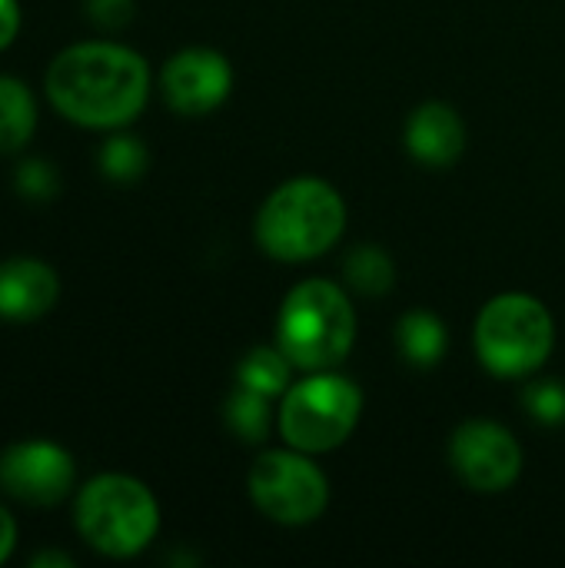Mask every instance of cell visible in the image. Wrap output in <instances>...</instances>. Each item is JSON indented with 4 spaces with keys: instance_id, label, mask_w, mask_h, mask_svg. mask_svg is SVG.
Listing matches in <instances>:
<instances>
[{
    "instance_id": "1",
    "label": "cell",
    "mask_w": 565,
    "mask_h": 568,
    "mask_svg": "<svg viewBox=\"0 0 565 568\" xmlns=\"http://www.w3.org/2000/svg\"><path fill=\"white\" fill-rule=\"evenodd\" d=\"M150 93V70L140 53L120 43H77L47 70L50 103L73 123L110 130L130 123Z\"/></svg>"
},
{
    "instance_id": "2",
    "label": "cell",
    "mask_w": 565,
    "mask_h": 568,
    "mask_svg": "<svg viewBox=\"0 0 565 568\" xmlns=\"http://www.w3.org/2000/svg\"><path fill=\"white\" fill-rule=\"evenodd\" d=\"M346 226L343 196L316 180H290L283 183L256 216V243L263 253L283 263H306L323 256Z\"/></svg>"
},
{
    "instance_id": "3",
    "label": "cell",
    "mask_w": 565,
    "mask_h": 568,
    "mask_svg": "<svg viewBox=\"0 0 565 568\" xmlns=\"http://www.w3.org/2000/svg\"><path fill=\"white\" fill-rule=\"evenodd\" d=\"M356 339V313L346 293L326 280H306L290 290L276 323V346L303 373L340 366Z\"/></svg>"
},
{
    "instance_id": "4",
    "label": "cell",
    "mask_w": 565,
    "mask_h": 568,
    "mask_svg": "<svg viewBox=\"0 0 565 568\" xmlns=\"http://www.w3.org/2000/svg\"><path fill=\"white\" fill-rule=\"evenodd\" d=\"M160 526L153 493L130 476H97L77 496V529L87 546L110 559L143 552Z\"/></svg>"
},
{
    "instance_id": "5",
    "label": "cell",
    "mask_w": 565,
    "mask_h": 568,
    "mask_svg": "<svg viewBox=\"0 0 565 568\" xmlns=\"http://www.w3.org/2000/svg\"><path fill=\"white\" fill-rule=\"evenodd\" d=\"M556 343L549 310L526 293H503L490 300L476 320V356L503 379L536 373Z\"/></svg>"
},
{
    "instance_id": "6",
    "label": "cell",
    "mask_w": 565,
    "mask_h": 568,
    "mask_svg": "<svg viewBox=\"0 0 565 568\" xmlns=\"http://www.w3.org/2000/svg\"><path fill=\"white\" fill-rule=\"evenodd\" d=\"M363 393L353 379L330 369L306 376L283 393L280 433L300 453H330L350 439L360 423Z\"/></svg>"
},
{
    "instance_id": "7",
    "label": "cell",
    "mask_w": 565,
    "mask_h": 568,
    "mask_svg": "<svg viewBox=\"0 0 565 568\" xmlns=\"http://www.w3.org/2000/svg\"><path fill=\"white\" fill-rule=\"evenodd\" d=\"M250 496L263 516L283 526H306L323 516L330 486L316 463L306 453L276 449L263 453L250 469Z\"/></svg>"
},
{
    "instance_id": "8",
    "label": "cell",
    "mask_w": 565,
    "mask_h": 568,
    "mask_svg": "<svg viewBox=\"0 0 565 568\" xmlns=\"http://www.w3.org/2000/svg\"><path fill=\"white\" fill-rule=\"evenodd\" d=\"M450 463L473 493H503L523 473V449L500 423L473 419L453 433Z\"/></svg>"
},
{
    "instance_id": "9",
    "label": "cell",
    "mask_w": 565,
    "mask_h": 568,
    "mask_svg": "<svg viewBox=\"0 0 565 568\" xmlns=\"http://www.w3.org/2000/svg\"><path fill=\"white\" fill-rule=\"evenodd\" d=\"M0 489L23 506H57L73 489V459L67 449L27 439L0 456Z\"/></svg>"
},
{
    "instance_id": "10",
    "label": "cell",
    "mask_w": 565,
    "mask_h": 568,
    "mask_svg": "<svg viewBox=\"0 0 565 568\" xmlns=\"http://www.w3.org/2000/svg\"><path fill=\"white\" fill-rule=\"evenodd\" d=\"M160 87L170 110L183 116H203L230 97L233 70L223 53L206 47H190L167 60Z\"/></svg>"
},
{
    "instance_id": "11",
    "label": "cell",
    "mask_w": 565,
    "mask_h": 568,
    "mask_svg": "<svg viewBox=\"0 0 565 568\" xmlns=\"http://www.w3.org/2000/svg\"><path fill=\"white\" fill-rule=\"evenodd\" d=\"M60 296L57 273L40 260H7L0 263V316L30 323L53 310Z\"/></svg>"
},
{
    "instance_id": "12",
    "label": "cell",
    "mask_w": 565,
    "mask_h": 568,
    "mask_svg": "<svg viewBox=\"0 0 565 568\" xmlns=\"http://www.w3.org/2000/svg\"><path fill=\"white\" fill-rule=\"evenodd\" d=\"M463 146H466V126L460 113L446 103H423L406 120V150L423 166L443 170L460 160Z\"/></svg>"
},
{
    "instance_id": "13",
    "label": "cell",
    "mask_w": 565,
    "mask_h": 568,
    "mask_svg": "<svg viewBox=\"0 0 565 568\" xmlns=\"http://www.w3.org/2000/svg\"><path fill=\"white\" fill-rule=\"evenodd\" d=\"M396 346H400L406 363H413L420 369H430L446 356L450 336H446V326H443L440 316H433L426 310H413L396 326Z\"/></svg>"
},
{
    "instance_id": "14",
    "label": "cell",
    "mask_w": 565,
    "mask_h": 568,
    "mask_svg": "<svg viewBox=\"0 0 565 568\" xmlns=\"http://www.w3.org/2000/svg\"><path fill=\"white\" fill-rule=\"evenodd\" d=\"M37 126V103L23 80L0 77V153H17L30 143Z\"/></svg>"
},
{
    "instance_id": "15",
    "label": "cell",
    "mask_w": 565,
    "mask_h": 568,
    "mask_svg": "<svg viewBox=\"0 0 565 568\" xmlns=\"http://www.w3.org/2000/svg\"><path fill=\"white\" fill-rule=\"evenodd\" d=\"M296 366L286 359V353L280 346H256L253 353L243 356V363L236 366V386H246L253 393H263L270 399L283 396L290 389V373Z\"/></svg>"
},
{
    "instance_id": "16",
    "label": "cell",
    "mask_w": 565,
    "mask_h": 568,
    "mask_svg": "<svg viewBox=\"0 0 565 568\" xmlns=\"http://www.w3.org/2000/svg\"><path fill=\"white\" fill-rule=\"evenodd\" d=\"M343 273H346V283L363 296H383L393 290V280H396L393 260L380 246H356L343 260Z\"/></svg>"
},
{
    "instance_id": "17",
    "label": "cell",
    "mask_w": 565,
    "mask_h": 568,
    "mask_svg": "<svg viewBox=\"0 0 565 568\" xmlns=\"http://www.w3.org/2000/svg\"><path fill=\"white\" fill-rule=\"evenodd\" d=\"M226 426L243 443H263L270 433V396L236 386V393L226 403Z\"/></svg>"
},
{
    "instance_id": "18",
    "label": "cell",
    "mask_w": 565,
    "mask_h": 568,
    "mask_svg": "<svg viewBox=\"0 0 565 568\" xmlns=\"http://www.w3.org/2000/svg\"><path fill=\"white\" fill-rule=\"evenodd\" d=\"M147 163H150V153H147V146L137 136H110L100 146V170L113 183H133V180H140L143 170H147Z\"/></svg>"
},
{
    "instance_id": "19",
    "label": "cell",
    "mask_w": 565,
    "mask_h": 568,
    "mask_svg": "<svg viewBox=\"0 0 565 568\" xmlns=\"http://www.w3.org/2000/svg\"><path fill=\"white\" fill-rule=\"evenodd\" d=\"M523 403H526L529 416L539 419L543 426H559V423H565V386L559 379L529 383L526 393H523Z\"/></svg>"
},
{
    "instance_id": "20",
    "label": "cell",
    "mask_w": 565,
    "mask_h": 568,
    "mask_svg": "<svg viewBox=\"0 0 565 568\" xmlns=\"http://www.w3.org/2000/svg\"><path fill=\"white\" fill-rule=\"evenodd\" d=\"M13 186H17L30 203H47V200L57 196L60 176H57L53 163H47V160H23V163L17 166Z\"/></svg>"
},
{
    "instance_id": "21",
    "label": "cell",
    "mask_w": 565,
    "mask_h": 568,
    "mask_svg": "<svg viewBox=\"0 0 565 568\" xmlns=\"http://www.w3.org/2000/svg\"><path fill=\"white\" fill-rule=\"evenodd\" d=\"M87 17L103 30H117V27L130 23L133 0H87Z\"/></svg>"
},
{
    "instance_id": "22",
    "label": "cell",
    "mask_w": 565,
    "mask_h": 568,
    "mask_svg": "<svg viewBox=\"0 0 565 568\" xmlns=\"http://www.w3.org/2000/svg\"><path fill=\"white\" fill-rule=\"evenodd\" d=\"M20 30V7L17 0H0V50L17 37Z\"/></svg>"
},
{
    "instance_id": "23",
    "label": "cell",
    "mask_w": 565,
    "mask_h": 568,
    "mask_svg": "<svg viewBox=\"0 0 565 568\" xmlns=\"http://www.w3.org/2000/svg\"><path fill=\"white\" fill-rule=\"evenodd\" d=\"M13 542H17V526H13L10 513L0 506V566L10 559V552H13Z\"/></svg>"
},
{
    "instance_id": "24",
    "label": "cell",
    "mask_w": 565,
    "mask_h": 568,
    "mask_svg": "<svg viewBox=\"0 0 565 568\" xmlns=\"http://www.w3.org/2000/svg\"><path fill=\"white\" fill-rule=\"evenodd\" d=\"M33 568H47V566H57V568H70L73 566V559L70 556H63V552H40V556H33Z\"/></svg>"
}]
</instances>
